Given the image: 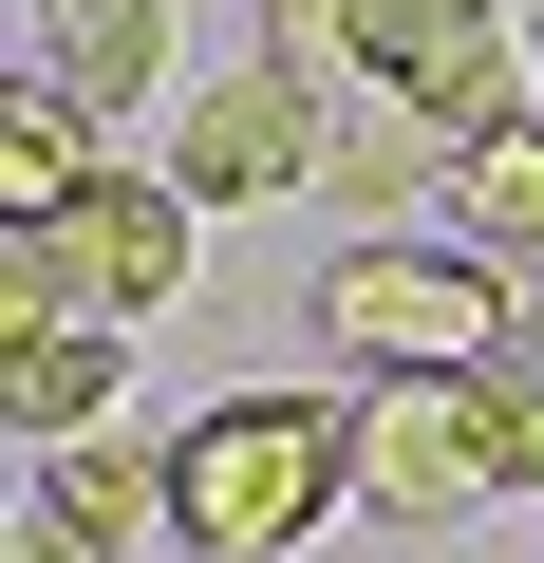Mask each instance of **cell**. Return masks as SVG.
<instances>
[{"label": "cell", "mask_w": 544, "mask_h": 563, "mask_svg": "<svg viewBox=\"0 0 544 563\" xmlns=\"http://www.w3.org/2000/svg\"><path fill=\"white\" fill-rule=\"evenodd\" d=\"M320 507H357V413L338 395H207L169 432V544L188 563H282Z\"/></svg>", "instance_id": "6da1fadb"}, {"label": "cell", "mask_w": 544, "mask_h": 563, "mask_svg": "<svg viewBox=\"0 0 544 563\" xmlns=\"http://www.w3.org/2000/svg\"><path fill=\"white\" fill-rule=\"evenodd\" d=\"M507 320H525V301H507V263H488V244L357 225V244L320 263V357H338V376H376V395H451Z\"/></svg>", "instance_id": "7a4b0ae2"}, {"label": "cell", "mask_w": 544, "mask_h": 563, "mask_svg": "<svg viewBox=\"0 0 544 563\" xmlns=\"http://www.w3.org/2000/svg\"><path fill=\"white\" fill-rule=\"evenodd\" d=\"M338 169V95L301 76V57H244V76H207L188 113H169V188L188 207H282V188H320Z\"/></svg>", "instance_id": "3957f363"}, {"label": "cell", "mask_w": 544, "mask_h": 563, "mask_svg": "<svg viewBox=\"0 0 544 563\" xmlns=\"http://www.w3.org/2000/svg\"><path fill=\"white\" fill-rule=\"evenodd\" d=\"M357 95L432 113L451 151L507 132V113H544L525 95V0H376V20H357Z\"/></svg>", "instance_id": "277c9868"}, {"label": "cell", "mask_w": 544, "mask_h": 563, "mask_svg": "<svg viewBox=\"0 0 544 563\" xmlns=\"http://www.w3.org/2000/svg\"><path fill=\"white\" fill-rule=\"evenodd\" d=\"M357 507H376V526H469V507H507L469 395H376V413H357Z\"/></svg>", "instance_id": "5b68a950"}, {"label": "cell", "mask_w": 544, "mask_h": 563, "mask_svg": "<svg viewBox=\"0 0 544 563\" xmlns=\"http://www.w3.org/2000/svg\"><path fill=\"white\" fill-rule=\"evenodd\" d=\"M188 188H151V169H95V207H76V263H95V320H169L188 301Z\"/></svg>", "instance_id": "8992f818"}, {"label": "cell", "mask_w": 544, "mask_h": 563, "mask_svg": "<svg viewBox=\"0 0 544 563\" xmlns=\"http://www.w3.org/2000/svg\"><path fill=\"white\" fill-rule=\"evenodd\" d=\"M169 57H188L169 0H38V76H57L76 113H151V95H169Z\"/></svg>", "instance_id": "52a82bcc"}, {"label": "cell", "mask_w": 544, "mask_h": 563, "mask_svg": "<svg viewBox=\"0 0 544 563\" xmlns=\"http://www.w3.org/2000/svg\"><path fill=\"white\" fill-rule=\"evenodd\" d=\"M95 132H113V113H76L57 76L0 95V225H76V207H95V169H113Z\"/></svg>", "instance_id": "ba28073f"}, {"label": "cell", "mask_w": 544, "mask_h": 563, "mask_svg": "<svg viewBox=\"0 0 544 563\" xmlns=\"http://www.w3.org/2000/svg\"><path fill=\"white\" fill-rule=\"evenodd\" d=\"M132 320H57V339H0V413H20L38 451H76V432H113V395H132V357H113Z\"/></svg>", "instance_id": "9c48e42d"}, {"label": "cell", "mask_w": 544, "mask_h": 563, "mask_svg": "<svg viewBox=\"0 0 544 563\" xmlns=\"http://www.w3.org/2000/svg\"><path fill=\"white\" fill-rule=\"evenodd\" d=\"M38 507H57V526H95V544L132 563V544L169 526V451H151V432H76V451H38Z\"/></svg>", "instance_id": "30bf717a"}, {"label": "cell", "mask_w": 544, "mask_h": 563, "mask_svg": "<svg viewBox=\"0 0 544 563\" xmlns=\"http://www.w3.org/2000/svg\"><path fill=\"white\" fill-rule=\"evenodd\" d=\"M451 244L544 263V113H507V132H469V151H451Z\"/></svg>", "instance_id": "8fae6325"}, {"label": "cell", "mask_w": 544, "mask_h": 563, "mask_svg": "<svg viewBox=\"0 0 544 563\" xmlns=\"http://www.w3.org/2000/svg\"><path fill=\"white\" fill-rule=\"evenodd\" d=\"M451 395H469L488 470H507V488H544V320H507V339H488V357H469Z\"/></svg>", "instance_id": "7c38bea8"}, {"label": "cell", "mask_w": 544, "mask_h": 563, "mask_svg": "<svg viewBox=\"0 0 544 563\" xmlns=\"http://www.w3.org/2000/svg\"><path fill=\"white\" fill-rule=\"evenodd\" d=\"M338 207H395V188H451V132L432 113H395V95H357L338 113V169H320Z\"/></svg>", "instance_id": "4fadbf2b"}, {"label": "cell", "mask_w": 544, "mask_h": 563, "mask_svg": "<svg viewBox=\"0 0 544 563\" xmlns=\"http://www.w3.org/2000/svg\"><path fill=\"white\" fill-rule=\"evenodd\" d=\"M57 320H95L76 225H0V339H57Z\"/></svg>", "instance_id": "5bb4252c"}, {"label": "cell", "mask_w": 544, "mask_h": 563, "mask_svg": "<svg viewBox=\"0 0 544 563\" xmlns=\"http://www.w3.org/2000/svg\"><path fill=\"white\" fill-rule=\"evenodd\" d=\"M357 20H376V0H263V57H301V76H357Z\"/></svg>", "instance_id": "9a60e30c"}, {"label": "cell", "mask_w": 544, "mask_h": 563, "mask_svg": "<svg viewBox=\"0 0 544 563\" xmlns=\"http://www.w3.org/2000/svg\"><path fill=\"white\" fill-rule=\"evenodd\" d=\"M0 563H113L95 526H57V507H20V544H0Z\"/></svg>", "instance_id": "2e32d148"}, {"label": "cell", "mask_w": 544, "mask_h": 563, "mask_svg": "<svg viewBox=\"0 0 544 563\" xmlns=\"http://www.w3.org/2000/svg\"><path fill=\"white\" fill-rule=\"evenodd\" d=\"M525 95H544V0H525Z\"/></svg>", "instance_id": "e0dca14e"}]
</instances>
